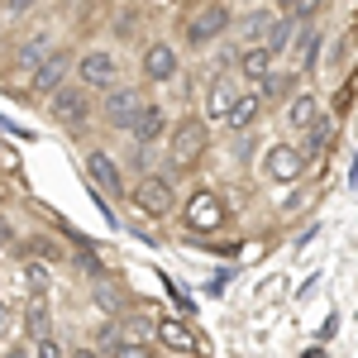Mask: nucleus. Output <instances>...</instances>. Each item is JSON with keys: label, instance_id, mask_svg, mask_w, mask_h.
I'll return each instance as SVG.
<instances>
[{"label": "nucleus", "instance_id": "obj_31", "mask_svg": "<svg viewBox=\"0 0 358 358\" xmlns=\"http://www.w3.org/2000/svg\"><path fill=\"white\" fill-rule=\"evenodd\" d=\"M72 358H101L96 349H72Z\"/></svg>", "mask_w": 358, "mask_h": 358}, {"label": "nucleus", "instance_id": "obj_19", "mask_svg": "<svg viewBox=\"0 0 358 358\" xmlns=\"http://www.w3.org/2000/svg\"><path fill=\"white\" fill-rule=\"evenodd\" d=\"M20 282H24V292H34V296H48L53 268H48L43 258H24V263H20Z\"/></svg>", "mask_w": 358, "mask_h": 358}, {"label": "nucleus", "instance_id": "obj_7", "mask_svg": "<svg viewBox=\"0 0 358 358\" xmlns=\"http://www.w3.org/2000/svg\"><path fill=\"white\" fill-rule=\"evenodd\" d=\"M234 77H239V82L268 86L277 77V53L268 43H239V48H234Z\"/></svg>", "mask_w": 358, "mask_h": 358}, {"label": "nucleus", "instance_id": "obj_8", "mask_svg": "<svg viewBox=\"0 0 358 358\" xmlns=\"http://www.w3.org/2000/svg\"><path fill=\"white\" fill-rule=\"evenodd\" d=\"M143 315H148V330H153V339L163 344V349H172V354H192L196 349V334L172 315V310H163V306H143Z\"/></svg>", "mask_w": 358, "mask_h": 358}, {"label": "nucleus", "instance_id": "obj_20", "mask_svg": "<svg viewBox=\"0 0 358 358\" xmlns=\"http://www.w3.org/2000/svg\"><path fill=\"white\" fill-rule=\"evenodd\" d=\"M258 115H263V91H244V96H239V106H234V115H229V129H239V134H244Z\"/></svg>", "mask_w": 358, "mask_h": 358}, {"label": "nucleus", "instance_id": "obj_27", "mask_svg": "<svg viewBox=\"0 0 358 358\" xmlns=\"http://www.w3.org/2000/svg\"><path fill=\"white\" fill-rule=\"evenodd\" d=\"M0 10H5L10 20H24V15H34V10H38V0H0Z\"/></svg>", "mask_w": 358, "mask_h": 358}, {"label": "nucleus", "instance_id": "obj_2", "mask_svg": "<svg viewBox=\"0 0 358 358\" xmlns=\"http://www.w3.org/2000/svg\"><path fill=\"white\" fill-rule=\"evenodd\" d=\"M72 72L86 91H110V86H120V53L115 48H86V53H77Z\"/></svg>", "mask_w": 358, "mask_h": 358}, {"label": "nucleus", "instance_id": "obj_1", "mask_svg": "<svg viewBox=\"0 0 358 358\" xmlns=\"http://www.w3.org/2000/svg\"><path fill=\"white\" fill-rule=\"evenodd\" d=\"M206 148H210V129H206L201 115L177 120V124L167 129V163L177 167V172H192V167L206 158Z\"/></svg>", "mask_w": 358, "mask_h": 358}, {"label": "nucleus", "instance_id": "obj_21", "mask_svg": "<svg viewBox=\"0 0 358 358\" xmlns=\"http://www.w3.org/2000/svg\"><path fill=\"white\" fill-rule=\"evenodd\" d=\"M296 29H301V20H287V15H277V20H273V34H268V48H273L277 57L292 53V38H296Z\"/></svg>", "mask_w": 358, "mask_h": 358}, {"label": "nucleus", "instance_id": "obj_12", "mask_svg": "<svg viewBox=\"0 0 358 358\" xmlns=\"http://www.w3.org/2000/svg\"><path fill=\"white\" fill-rule=\"evenodd\" d=\"M53 53V38L48 34H34L29 43H20L15 48V86H34V77H38V67H43V57Z\"/></svg>", "mask_w": 358, "mask_h": 358}, {"label": "nucleus", "instance_id": "obj_13", "mask_svg": "<svg viewBox=\"0 0 358 358\" xmlns=\"http://www.w3.org/2000/svg\"><path fill=\"white\" fill-rule=\"evenodd\" d=\"M182 72V53L172 48V43H163V38H153L148 48H143V77L148 82H172Z\"/></svg>", "mask_w": 358, "mask_h": 358}, {"label": "nucleus", "instance_id": "obj_6", "mask_svg": "<svg viewBox=\"0 0 358 358\" xmlns=\"http://www.w3.org/2000/svg\"><path fill=\"white\" fill-rule=\"evenodd\" d=\"M263 177H268L273 187H296L306 177V153L292 148V143H273V148L263 153Z\"/></svg>", "mask_w": 358, "mask_h": 358}, {"label": "nucleus", "instance_id": "obj_30", "mask_svg": "<svg viewBox=\"0 0 358 358\" xmlns=\"http://www.w3.org/2000/svg\"><path fill=\"white\" fill-rule=\"evenodd\" d=\"M5 358H34V354H29L24 344H15V349H5Z\"/></svg>", "mask_w": 358, "mask_h": 358}, {"label": "nucleus", "instance_id": "obj_4", "mask_svg": "<svg viewBox=\"0 0 358 358\" xmlns=\"http://www.w3.org/2000/svg\"><path fill=\"white\" fill-rule=\"evenodd\" d=\"M48 115H53L57 124H67V129H82L86 120H91V91L82 82H62L48 96Z\"/></svg>", "mask_w": 358, "mask_h": 358}, {"label": "nucleus", "instance_id": "obj_17", "mask_svg": "<svg viewBox=\"0 0 358 358\" xmlns=\"http://www.w3.org/2000/svg\"><path fill=\"white\" fill-rule=\"evenodd\" d=\"M320 48H325L320 29L301 24V29H296V38H292V67H296V72H310V67L320 62Z\"/></svg>", "mask_w": 358, "mask_h": 358}, {"label": "nucleus", "instance_id": "obj_16", "mask_svg": "<svg viewBox=\"0 0 358 358\" xmlns=\"http://www.w3.org/2000/svg\"><path fill=\"white\" fill-rule=\"evenodd\" d=\"M77 57H72V48H53V53L43 57V67H38V77H34V86L29 91H38V96H53L57 86H62V77H67V67H72Z\"/></svg>", "mask_w": 358, "mask_h": 358}, {"label": "nucleus", "instance_id": "obj_26", "mask_svg": "<svg viewBox=\"0 0 358 358\" xmlns=\"http://www.w3.org/2000/svg\"><path fill=\"white\" fill-rule=\"evenodd\" d=\"M34 358H72V349H67L62 339H53V334H43V339L34 344Z\"/></svg>", "mask_w": 358, "mask_h": 358}, {"label": "nucleus", "instance_id": "obj_9", "mask_svg": "<svg viewBox=\"0 0 358 358\" xmlns=\"http://www.w3.org/2000/svg\"><path fill=\"white\" fill-rule=\"evenodd\" d=\"M239 96H244V86H239V77H210L206 82V124H229V115H234V106H239Z\"/></svg>", "mask_w": 358, "mask_h": 358}, {"label": "nucleus", "instance_id": "obj_5", "mask_svg": "<svg viewBox=\"0 0 358 358\" xmlns=\"http://www.w3.org/2000/svg\"><path fill=\"white\" fill-rule=\"evenodd\" d=\"M148 101H143V91L138 86H110L106 96H101V115H106V124L110 129H120V134H129V124L138 120V110H143Z\"/></svg>", "mask_w": 358, "mask_h": 358}, {"label": "nucleus", "instance_id": "obj_32", "mask_svg": "<svg viewBox=\"0 0 358 358\" xmlns=\"http://www.w3.org/2000/svg\"><path fill=\"white\" fill-rule=\"evenodd\" d=\"M0 239H5V229H0Z\"/></svg>", "mask_w": 358, "mask_h": 358}, {"label": "nucleus", "instance_id": "obj_15", "mask_svg": "<svg viewBox=\"0 0 358 358\" xmlns=\"http://www.w3.org/2000/svg\"><path fill=\"white\" fill-rule=\"evenodd\" d=\"M86 177H91V182H96L106 196H120V192H124L120 163H115L110 153H101V148H91V153H86Z\"/></svg>", "mask_w": 358, "mask_h": 358}, {"label": "nucleus", "instance_id": "obj_3", "mask_svg": "<svg viewBox=\"0 0 358 358\" xmlns=\"http://www.w3.org/2000/svg\"><path fill=\"white\" fill-rule=\"evenodd\" d=\"M129 206H134L138 215H148V220H167V215L177 210V192H172L167 177H138Z\"/></svg>", "mask_w": 358, "mask_h": 358}, {"label": "nucleus", "instance_id": "obj_25", "mask_svg": "<svg viewBox=\"0 0 358 358\" xmlns=\"http://www.w3.org/2000/svg\"><path fill=\"white\" fill-rule=\"evenodd\" d=\"M24 330L43 339V330H48V301H43V296H34V301H29V310H24Z\"/></svg>", "mask_w": 358, "mask_h": 358}, {"label": "nucleus", "instance_id": "obj_18", "mask_svg": "<svg viewBox=\"0 0 358 358\" xmlns=\"http://www.w3.org/2000/svg\"><path fill=\"white\" fill-rule=\"evenodd\" d=\"M320 115H325V110H320V96H315V91H296V96L287 101V129L306 134V129H310Z\"/></svg>", "mask_w": 358, "mask_h": 358}, {"label": "nucleus", "instance_id": "obj_10", "mask_svg": "<svg viewBox=\"0 0 358 358\" xmlns=\"http://www.w3.org/2000/svg\"><path fill=\"white\" fill-rule=\"evenodd\" d=\"M182 224L196 229V234H215L224 224V201L215 192H192L187 206H182Z\"/></svg>", "mask_w": 358, "mask_h": 358}, {"label": "nucleus", "instance_id": "obj_14", "mask_svg": "<svg viewBox=\"0 0 358 358\" xmlns=\"http://www.w3.org/2000/svg\"><path fill=\"white\" fill-rule=\"evenodd\" d=\"M167 129H172V120H167V110H163V106H153V101H148V106L138 110V120L129 124V138H134L138 148H148V143H158V138H163Z\"/></svg>", "mask_w": 358, "mask_h": 358}, {"label": "nucleus", "instance_id": "obj_23", "mask_svg": "<svg viewBox=\"0 0 358 358\" xmlns=\"http://www.w3.org/2000/svg\"><path fill=\"white\" fill-rule=\"evenodd\" d=\"M273 20H277V15H268V10H248L244 38H248V43H268V34H273Z\"/></svg>", "mask_w": 358, "mask_h": 358}, {"label": "nucleus", "instance_id": "obj_22", "mask_svg": "<svg viewBox=\"0 0 358 358\" xmlns=\"http://www.w3.org/2000/svg\"><path fill=\"white\" fill-rule=\"evenodd\" d=\"M106 358H148V344H143V334L124 330V334H115V339H110V354H106Z\"/></svg>", "mask_w": 358, "mask_h": 358}, {"label": "nucleus", "instance_id": "obj_29", "mask_svg": "<svg viewBox=\"0 0 358 358\" xmlns=\"http://www.w3.org/2000/svg\"><path fill=\"white\" fill-rule=\"evenodd\" d=\"M10 325H15V306H10V301H0V334L10 330Z\"/></svg>", "mask_w": 358, "mask_h": 358}, {"label": "nucleus", "instance_id": "obj_24", "mask_svg": "<svg viewBox=\"0 0 358 358\" xmlns=\"http://www.w3.org/2000/svg\"><path fill=\"white\" fill-rule=\"evenodd\" d=\"M277 5V15H287V20H310V15H315V10H320V5H325V0H273Z\"/></svg>", "mask_w": 358, "mask_h": 358}, {"label": "nucleus", "instance_id": "obj_11", "mask_svg": "<svg viewBox=\"0 0 358 358\" xmlns=\"http://www.w3.org/2000/svg\"><path fill=\"white\" fill-rule=\"evenodd\" d=\"M229 5H206V10H196L192 15V24H187V43L192 48H206V43H215L224 29H229Z\"/></svg>", "mask_w": 358, "mask_h": 358}, {"label": "nucleus", "instance_id": "obj_28", "mask_svg": "<svg viewBox=\"0 0 358 358\" xmlns=\"http://www.w3.org/2000/svg\"><path fill=\"white\" fill-rule=\"evenodd\" d=\"M34 258H43V263H57V258H62V248H57L53 239H34Z\"/></svg>", "mask_w": 358, "mask_h": 358}]
</instances>
